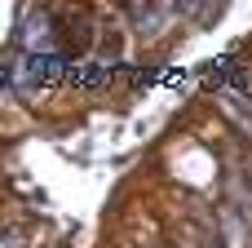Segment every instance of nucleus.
<instances>
[{
	"label": "nucleus",
	"mask_w": 252,
	"mask_h": 248,
	"mask_svg": "<svg viewBox=\"0 0 252 248\" xmlns=\"http://www.w3.org/2000/svg\"><path fill=\"white\" fill-rule=\"evenodd\" d=\"M221 102H226V115H230V120H235V124H239L244 133H252V120L244 115V111H239V98H235V93H226Z\"/></svg>",
	"instance_id": "5"
},
{
	"label": "nucleus",
	"mask_w": 252,
	"mask_h": 248,
	"mask_svg": "<svg viewBox=\"0 0 252 248\" xmlns=\"http://www.w3.org/2000/svg\"><path fill=\"white\" fill-rule=\"evenodd\" d=\"M18 35H22V49H27V53H53V18H49V13L31 9Z\"/></svg>",
	"instance_id": "2"
},
{
	"label": "nucleus",
	"mask_w": 252,
	"mask_h": 248,
	"mask_svg": "<svg viewBox=\"0 0 252 248\" xmlns=\"http://www.w3.org/2000/svg\"><path fill=\"white\" fill-rule=\"evenodd\" d=\"M0 248H18V235H0Z\"/></svg>",
	"instance_id": "6"
},
{
	"label": "nucleus",
	"mask_w": 252,
	"mask_h": 248,
	"mask_svg": "<svg viewBox=\"0 0 252 248\" xmlns=\"http://www.w3.org/2000/svg\"><path fill=\"white\" fill-rule=\"evenodd\" d=\"M168 13H173V9H133V18H137V31H142V35H155V31H159V22H164Z\"/></svg>",
	"instance_id": "4"
},
{
	"label": "nucleus",
	"mask_w": 252,
	"mask_h": 248,
	"mask_svg": "<svg viewBox=\"0 0 252 248\" xmlns=\"http://www.w3.org/2000/svg\"><path fill=\"white\" fill-rule=\"evenodd\" d=\"M71 80H75V84H84V89H97V84H106V80H111V71L89 62V67H71Z\"/></svg>",
	"instance_id": "3"
},
{
	"label": "nucleus",
	"mask_w": 252,
	"mask_h": 248,
	"mask_svg": "<svg viewBox=\"0 0 252 248\" xmlns=\"http://www.w3.org/2000/svg\"><path fill=\"white\" fill-rule=\"evenodd\" d=\"M58 71H62V58H58V53H27V58L18 62V71H13V84H18V89H40V84H49Z\"/></svg>",
	"instance_id": "1"
}]
</instances>
